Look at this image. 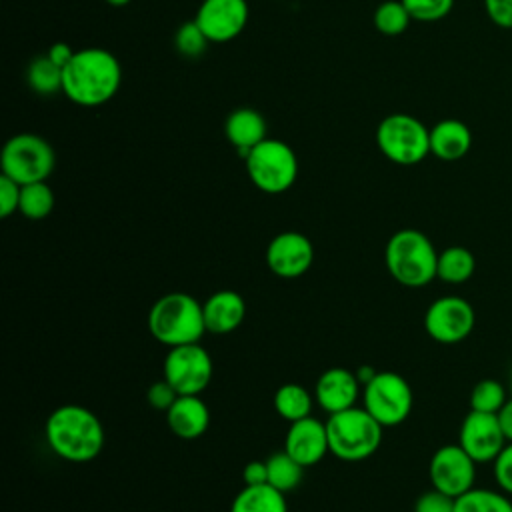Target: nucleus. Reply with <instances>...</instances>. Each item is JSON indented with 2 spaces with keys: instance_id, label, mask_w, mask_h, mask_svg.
Masks as SVG:
<instances>
[{
  "instance_id": "412c9836",
  "label": "nucleus",
  "mask_w": 512,
  "mask_h": 512,
  "mask_svg": "<svg viewBox=\"0 0 512 512\" xmlns=\"http://www.w3.org/2000/svg\"><path fill=\"white\" fill-rule=\"evenodd\" d=\"M472 148L470 128L456 118H444L430 128V154L444 162L464 158Z\"/></svg>"
},
{
  "instance_id": "cd10ccee",
  "label": "nucleus",
  "mask_w": 512,
  "mask_h": 512,
  "mask_svg": "<svg viewBox=\"0 0 512 512\" xmlns=\"http://www.w3.org/2000/svg\"><path fill=\"white\" fill-rule=\"evenodd\" d=\"M52 208H54V192L46 184V180L32 182V184H22L18 212L24 218L42 220L52 212Z\"/></svg>"
},
{
  "instance_id": "a878e982",
  "label": "nucleus",
  "mask_w": 512,
  "mask_h": 512,
  "mask_svg": "<svg viewBox=\"0 0 512 512\" xmlns=\"http://www.w3.org/2000/svg\"><path fill=\"white\" fill-rule=\"evenodd\" d=\"M454 512H512V500L506 492L490 488H470L456 498Z\"/></svg>"
},
{
  "instance_id": "0eeeda50",
  "label": "nucleus",
  "mask_w": 512,
  "mask_h": 512,
  "mask_svg": "<svg viewBox=\"0 0 512 512\" xmlns=\"http://www.w3.org/2000/svg\"><path fill=\"white\" fill-rule=\"evenodd\" d=\"M246 174L250 182L266 194H282L298 178V158L294 150L278 138H266L246 156Z\"/></svg>"
},
{
  "instance_id": "c85d7f7f",
  "label": "nucleus",
  "mask_w": 512,
  "mask_h": 512,
  "mask_svg": "<svg viewBox=\"0 0 512 512\" xmlns=\"http://www.w3.org/2000/svg\"><path fill=\"white\" fill-rule=\"evenodd\" d=\"M412 16L408 14L402 0H384L374 10V28L384 36H400L410 26Z\"/></svg>"
},
{
  "instance_id": "9d476101",
  "label": "nucleus",
  "mask_w": 512,
  "mask_h": 512,
  "mask_svg": "<svg viewBox=\"0 0 512 512\" xmlns=\"http://www.w3.org/2000/svg\"><path fill=\"white\" fill-rule=\"evenodd\" d=\"M212 370V358L198 342L168 348L162 364L164 378L178 394H202L212 380Z\"/></svg>"
},
{
  "instance_id": "aec40b11",
  "label": "nucleus",
  "mask_w": 512,
  "mask_h": 512,
  "mask_svg": "<svg viewBox=\"0 0 512 512\" xmlns=\"http://www.w3.org/2000/svg\"><path fill=\"white\" fill-rule=\"evenodd\" d=\"M266 120L256 108L240 106L232 110L224 120V134L228 142L244 158L256 144L266 140Z\"/></svg>"
},
{
  "instance_id": "f704fd0d",
  "label": "nucleus",
  "mask_w": 512,
  "mask_h": 512,
  "mask_svg": "<svg viewBox=\"0 0 512 512\" xmlns=\"http://www.w3.org/2000/svg\"><path fill=\"white\" fill-rule=\"evenodd\" d=\"M492 470L498 488L512 496V442H506V446L500 450V454L492 462Z\"/></svg>"
},
{
  "instance_id": "7ed1b4c3",
  "label": "nucleus",
  "mask_w": 512,
  "mask_h": 512,
  "mask_svg": "<svg viewBox=\"0 0 512 512\" xmlns=\"http://www.w3.org/2000/svg\"><path fill=\"white\" fill-rule=\"evenodd\" d=\"M384 262L398 284L406 288H422L436 278L438 252L424 232L402 228L388 238Z\"/></svg>"
},
{
  "instance_id": "e433bc0d",
  "label": "nucleus",
  "mask_w": 512,
  "mask_h": 512,
  "mask_svg": "<svg viewBox=\"0 0 512 512\" xmlns=\"http://www.w3.org/2000/svg\"><path fill=\"white\" fill-rule=\"evenodd\" d=\"M484 10L496 26L512 30V0H484Z\"/></svg>"
},
{
  "instance_id": "4468645a",
  "label": "nucleus",
  "mask_w": 512,
  "mask_h": 512,
  "mask_svg": "<svg viewBox=\"0 0 512 512\" xmlns=\"http://www.w3.org/2000/svg\"><path fill=\"white\" fill-rule=\"evenodd\" d=\"M250 8L246 0H202L196 10V24L210 42H230L248 24Z\"/></svg>"
},
{
  "instance_id": "1a4fd4ad",
  "label": "nucleus",
  "mask_w": 512,
  "mask_h": 512,
  "mask_svg": "<svg viewBox=\"0 0 512 512\" xmlns=\"http://www.w3.org/2000/svg\"><path fill=\"white\" fill-rule=\"evenodd\" d=\"M364 408L384 426L402 424L414 404V394L404 376L398 372H376V376L362 390Z\"/></svg>"
},
{
  "instance_id": "473e14b6",
  "label": "nucleus",
  "mask_w": 512,
  "mask_h": 512,
  "mask_svg": "<svg viewBox=\"0 0 512 512\" xmlns=\"http://www.w3.org/2000/svg\"><path fill=\"white\" fill-rule=\"evenodd\" d=\"M456 498L432 488L422 492L414 502V512H454Z\"/></svg>"
},
{
  "instance_id": "58836bf2",
  "label": "nucleus",
  "mask_w": 512,
  "mask_h": 512,
  "mask_svg": "<svg viewBox=\"0 0 512 512\" xmlns=\"http://www.w3.org/2000/svg\"><path fill=\"white\" fill-rule=\"evenodd\" d=\"M74 54H76V50H72L70 44H66V42H54V44L48 48V52H46V56H48L54 64H58L60 68H64V66L72 60Z\"/></svg>"
},
{
  "instance_id": "ddd939ff",
  "label": "nucleus",
  "mask_w": 512,
  "mask_h": 512,
  "mask_svg": "<svg viewBox=\"0 0 512 512\" xmlns=\"http://www.w3.org/2000/svg\"><path fill=\"white\" fill-rule=\"evenodd\" d=\"M506 442L496 414L470 410L458 430V444L476 464L494 462Z\"/></svg>"
},
{
  "instance_id": "20e7f679",
  "label": "nucleus",
  "mask_w": 512,
  "mask_h": 512,
  "mask_svg": "<svg viewBox=\"0 0 512 512\" xmlns=\"http://www.w3.org/2000/svg\"><path fill=\"white\" fill-rule=\"evenodd\" d=\"M148 330L164 346L194 344L206 332L202 304L186 292L160 296L148 312Z\"/></svg>"
},
{
  "instance_id": "393cba45",
  "label": "nucleus",
  "mask_w": 512,
  "mask_h": 512,
  "mask_svg": "<svg viewBox=\"0 0 512 512\" xmlns=\"http://www.w3.org/2000/svg\"><path fill=\"white\" fill-rule=\"evenodd\" d=\"M268 484L280 492H292L304 478V466L294 460L286 450L274 452L266 458Z\"/></svg>"
},
{
  "instance_id": "c9c22d12",
  "label": "nucleus",
  "mask_w": 512,
  "mask_h": 512,
  "mask_svg": "<svg viewBox=\"0 0 512 512\" xmlns=\"http://www.w3.org/2000/svg\"><path fill=\"white\" fill-rule=\"evenodd\" d=\"M20 190H22V184L14 182L4 174L0 176V216L2 218H8L14 212H18Z\"/></svg>"
},
{
  "instance_id": "4c0bfd02",
  "label": "nucleus",
  "mask_w": 512,
  "mask_h": 512,
  "mask_svg": "<svg viewBox=\"0 0 512 512\" xmlns=\"http://www.w3.org/2000/svg\"><path fill=\"white\" fill-rule=\"evenodd\" d=\"M242 480H244V486L268 484L266 460H250V462L244 466V470H242Z\"/></svg>"
},
{
  "instance_id": "39448f33",
  "label": "nucleus",
  "mask_w": 512,
  "mask_h": 512,
  "mask_svg": "<svg viewBox=\"0 0 512 512\" xmlns=\"http://www.w3.org/2000/svg\"><path fill=\"white\" fill-rule=\"evenodd\" d=\"M330 452L344 462H362L370 458L382 442L384 426L362 406L330 414L326 420Z\"/></svg>"
},
{
  "instance_id": "79ce46f5",
  "label": "nucleus",
  "mask_w": 512,
  "mask_h": 512,
  "mask_svg": "<svg viewBox=\"0 0 512 512\" xmlns=\"http://www.w3.org/2000/svg\"><path fill=\"white\" fill-rule=\"evenodd\" d=\"M106 4H110V6H116V8H120V6H126V4H130L132 0H104Z\"/></svg>"
},
{
  "instance_id": "72a5a7b5",
  "label": "nucleus",
  "mask_w": 512,
  "mask_h": 512,
  "mask_svg": "<svg viewBox=\"0 0 512 512\" xmlns=\"http://www.w3.org/2000/svg\"><path fill=\"white\" fill-rule=\"evenodd\" d=\"M178 396H180V394L174 390V386H172L166 378L152 382L150 388H148V392H146L148 404H150L154 410L164 412V414L170 410V406L176 402Z\"/></svg>"
},
{
  "instance_id": "37998d69",
  "label": "nucleus",
  "mask_w": 512,
  "mask_h": 512,
  "mask_svg": "<svg viewBox=\"0 0 512 512\" xmlns=\"http://www.w3.org/2000/svg\"><path fill=\"white\" fill-rule=\"evenodd\" d=\"M508 390H510V394H512V370H510V376H508Z\"/></svg>"
},
{
  "instance_id": "5701e85b",
  "label": "nucleus",
  "mask_w": 512,
  "mask_h": 512,
  "mask_svg": "<svg viewBox=\"0 0 512 512\" xmlns=\"http://www.w3.org/2000/svg\"><path fill=\"white\" fill-rule=\"evenodd\" d=\"M476 270L474 254L464 246H448L438 252L436 278L446 284H464Z\"/></svg>"
},
{
  "instance_id": "a19ab883",
  "label": "nucleus",
  "mask_w": 512,
  "mask_h": 512,
  "mask_svg": "<svg viewBox=\"0 0 512 512\" xmlns=\"http://www.w3.org/2000/svg\"><path fill=\"white\" fill-rule=\"evenodd\" d=\"M356 378H358V382L362 384V386H366L374 376H376V370L372 368V366H360L356 372Z\"/></svg>"
},
{
  "instance_id": "4be33fe9",
  "label": "nucleus",
  "mask_w": 512,
  "mask_h": 512,
  "mask_svg": "<svg viewBox=\"0 0 512 512\" xmlns=\"http://www.w3.org/2000/svg\"><path fill=\"white\" fill-rule=\"evenodd\" d=\"M230 512H288L284 492L270 484L244 486L232 500Z\"/></svg>"
},
{
  "instance_id": "7c9ffc66",
  "label": "nucleus",
  "mask_w": 512,
  "mask_h": 512,
  "mask_svg": "<svg viewBox=\"0 0 512 512\" xmlns=\"http://www.w3.org/2000/svg\"><path fill=\"white\" fill-rule=\"evenodd\" d=\"M210 40L202 32V28L196 24V20H188L176 28L174 34V48L178 54L186 58H198L206 52Z\"/></svg>"
},
{
  "instance_id": "dca6fc26",
  "label": "nucleus",
  "mask_w": 512,
  "mask_h": 512,
  "mask_svg": "<svg viewBox=\"0 0 512 512\" xmlns=\"http://www.w3.org/2000/svg\"><path fill=\"white\" fill-rule=\"evenodd\" d=\"M284 450L304 468L318 464L326 452H330L326 422H320L314 416L290 422L284 438Z\"/></svg>"
},
{
  "instance_id": "a211bd4d",
  "label": "nucleus",
  "mask_w": 512,
  "mask_h": 512,
  "mask_svg": "<svg viewBox=\"0 0 512 512\" xmlns=\"http://www.w3.org/2000/svg\"><path fill=\"white\" fill-rule=\"evenodd\" d=\"M166 424L178 438L196 440L210 426V410L200 394H180L166 412Z\"/></svg>"
},
{
  "instance_id": "f03ea898",
  "label": "nucleus",
  "mask_w": 512,
  "mask_h": 512,
  "mask_svg": "<svg viewBox=\"0 0 512 512\" xmlns=\"http://www.w3.org/2000/svg\"><path fill=\"white\" fill-rule=\"evenodd\" d=\"M50 450L74 464L94 460L104 446V428L100 418L86 406L62 404L50 412L44 426Z\"/></svg>"
},
{
  "instance_id": "6ab92c4d",
  "label": "nucleus",
  "mask_w": 512,
  "mask_h": 512,
  "mask_svg": "<svg viewBox=\"0 0 512 512\" xmlns=\"http://www.w3.org/2000/svg\"><path fill=\"white\" fill-rule=\"evenodd\" d=\"M202 310L206 332L230 334L242 324L246 316V302L236 290H218L202 302Z\"/></svg>"
},
{
  "instance_id": "f257e3e1",
  "label": "nucleus",
  "mask_w": 512,
  "mask_h": 512,
  "mask_svg": "<svg viewBox=\"0 0 512 512\" xmlns=\"http://www.w3.org/2000/svg\"><path fill=\"white\" fill-rule=\"evenodd\" d=\"M122 82L118 58L106 48L88 46L76 50L72 60L62 68L64 96L84 108L102 106L112 100Z\"/></svg>"
},
{
  "instance_id": "6e6552de",
  "label": "nucleus",
  "mask_w": 512,
  "mask_h": 512,
  "mask_svg": "<svg viewBox=\"0 0 512 512\" xmlns=\"http://www.w3.org/2000/svg\"><path fill=\"white\" fill-rule=\"evenodd\" d=\"M56 166L52 144L30 132L16 134L6 140L0 154L2 174L18 184H32L48 180Z\"/></svg>"
},
{
  "instance_id": "f3484780",
  "label": "nucleus",
  "mask_w": 512,
  "mask_h": 512,
  "mask_svg": "<svg viewBox=\"0 0 512 512\" xmlns=\"http://www.w3.org/2000/svg\"><path fill=\"white\" fill-rule=\"evenodd\" d=\"M360 394V382L348 368H328L320 374L314 386L316 402L328 414L352 408Z\"/></svg>"
},
{
  "instance_id": "423d86ee",
  "label": "nucleus",
  "mask_w": 512,
  "mask_h": 512,
  "mask_svg": "<svg viewBox=\"0 0 512 512\" xmlns=\"http://www.w3.org/2000/svg\"><path fill=\"white\" fill-rule=\"evenodd\" d=\"M376 146L390 162L414 166L430 154V128L412 114L394 112L376 126Z\"/></svg>"
},
{
  "instance_id": "ea45409f",
  "label": "nucleus",
  "mask_w": 512,
  "mask_h": 512,
  "mask_svg": "<svg viewBox=\"0 0 512 512\" xmlns=\"http://www.w3.org/2000/svg\"><path fill=\"white\" fill-rule=\"evenodd\" d=\"M496 416H498V422L502 426L506 440L512 442V396L506 400V404L500 408V412Z\"/></svg>"
},
{
  "instance_id": "c756f323",
  "label": "nucleus",
  "mask_w": 512,
  "mask_h": 512,
  "mask_svg": "<svg viewBox=\"0 0 512 512\" xmlns=\"http://www.w3.org/2000/svg\"><path fill=\"white\" fill-rule=\"evenodd\" d=\"M508 400V390L500 380L494 378H484L474 384L470 392V410L476 412H488V414H498L500 408Z\"/></svg>"
},
{
  "instance_id": "f8f14e48",
  "label": "nucleus",
  "mask_w": 512,
  "mask_h": 512,
  "mask_svg": "<svg viewBox=\"0 0 512 512\" xmlns=\"http://www.w3.org/2000/svg\"><path fill=\"white\" fill-rule=\"evenodd\" d=\"M428 476L432 488L452 498H458L474 488L476 462L460 444H444L432 454L428 464Z\"/></svg>"
},
{
  "instance_id": "b1692460",
  "label": "nucleus",
  "mask_w": 512,
  "mask_h": 512,
  "mask_svg": "<svg viewBox=\"0 0 512 512\" xmlns=\"http://www.w3.org/2000/svg\"><path fill=\"white\" fill-rule=\"evenodd\" d=\"M274 410L278 412L280 418H284L286 422H296L302 420L306 416H312V394L296 384V382H288L282 384L276 392H274Z\"/></svg>"
},
{
  "instance_id": "9b49d317",
  "label": "nucleus",
  "mask_w": 512,
  "mask_h": 512,
  "mask_svg": "<svg viewBox=\"0 0 512 512\" xmlns=\"http://www.w3.org/2000/svg\"><path fill=\"white\" fill-rule=\"evenodd\" d=\"M476 324L474 306L460 296H440L424 312L426 334L440 344L466 340Z\"/></svg>"
},
{
  "instance_id": "2f4dec72",
  "label": "nucleus",
  "mask_w": 512,
  "mask_h": 512,
  "mask_svg": "<svg viewBox=\"0 0 512 512\" xmlns=\"http://www.w3.org/2000/svg\"><path fill=\"white\" fill-rule=\"evenodd\" d=\"M402 4L416 22H438L454 8V0H402Z\"/></svg>"
},
{
  "instance_id": "2eb2a0df",
  "label": "nucleus",
  "mask_w": 512,
  "mask_h": 512,
  "mask_svg": "<svg viewBox=\"0 0 512 512\" xmlns=\"http://www.w3.org/2000/svg\"><path fill=\"white\" fill-rule=\"evenodd\" d=\"M312 262L314 246L304 234L296 230L276 234L266 246V266L280 278H298L308 272Z\"/></svg>"
},
{
  "instance_id": "bb28decb",
  "label": "nucleus",
  "mask_w": 512,
  "mask_h": 512,
  "mask_svg": "<svg viewBox=\"0 0 512 512\" xmlns=\"http://www.w3.org/2000/svg\"><path fill=\"white\" fill-rule=\"evenodd\" d=\"M28 86L42 96H50L62 92V68L54 64L46 54L30 60L26 68Z\"/></svg>"
}]
</instances>
